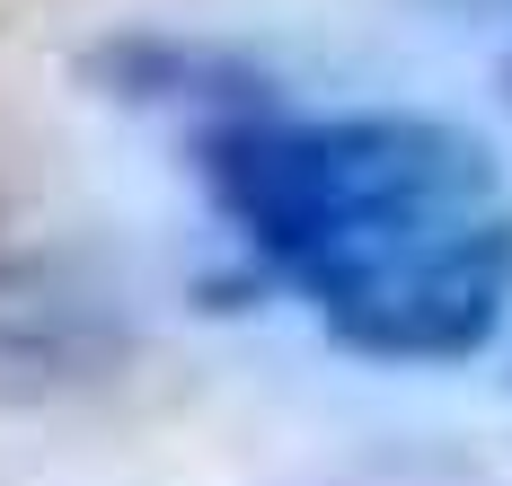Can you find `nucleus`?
<instances>
[{"label":"nucleus","instance_id":"f257e3e1","mask_svg":"<svg viewBox=\"0 0 512 486\" xmlns=\"http://www.w3.org/2000/svg\"><path fill=\"white\" fill-rule=\"evenodd\" d=\"M195 177L230 239L371 363H468L512 310V177L442 115L230 107Z\"/></svg>","mask_w":512,"mask_h":486},{"label":"nucleus","instance_id":"f03ea898","mask_svg":"<svg viewBox=\"0 0 512 486\" xmlns=\"http://www.w3.org/2000/svg\"><path fill=\"white\" fill-rule=\"evenodd\" d=\"M504 98H512V71H504Z\"/></svg>","mask_w":512,"mask_h":486}]
</instances>
